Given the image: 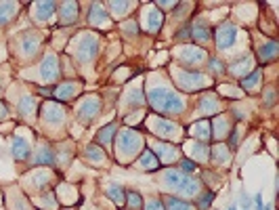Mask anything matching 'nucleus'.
Instances as JSON below:
<instances>
[{"mask_svg": "<svg viewBox=\"0 0 279 210\" xmlns=\"http://www.w3.org/2000/svg\"><path fill=\"white\" fill-rule=\"evenodd\" d=\"M147 101H149L151 107L162 116H179L185 111V99L168 86L149 88Z\"/></svg>", "mask_w": 279, "mask_h": 210, "instance_id": "nucleus-1", "label": "nucleus"}, {"mask_svg": "<svg viewBox=\"0 0 279 210\" xmlns=\"http://www.w3.org/2000/svg\"><path fill=\"white\" fill-rule=\"evenodd\" d=\"M164 183L168 187H172L174 191L183 193V196H195L200 191V181H195L193 177H189L183 170H176V168L164 170Z\"/></svg>", "mask_w": 279, "mask_h": 210, "instance_id": "nucleus-2", "label": "nucleus"}, {"mask_svg": "<svg viewBox=\"0 0 279 210\" xmlns=\"http://www.w3.org/2000/svg\"><path fill=\"white\" fill-rule=\"evenodd\" d=\"M99 51V42L93 34H80L78 40H76V49H73V55H76L78 61H93L94 55Z\"/></svg>", "mask_w": 279, "mask_h": 210, "instance_id": "nucleus-3", "label": "nucleus"}, {"mask_svg": "<svg viewBox=\"0 0 279 210\" xmlns=\"http://www.w3.org/2000/svg\"><path fill=\"white\" fill-rule=\"evenodd\" d=\"M141 147V137L139 132H135L132 129L122 131L120 132V141H117V154H120L122 160H128L130 156H135Z\"/></svg>", "mask_w": 279, "mask_h": 210, "instance_id": "nucleus-4", "label": "nucleus"}, {"mask_svg": "<svg viewBox=\"0 0 279 210\" xmlns=\"http://www.w3.org/2000/svg\"><path fill=\"white\" fill-rule=\"evenodd\" d=\"M174 78L179 82V86L187 88V91H200V88L208 86V78L195 72H183V70H174Z\"/></svg>", "mask_w": 279, "mask_h": 210, "instance_id": "nucleus-5", "label": "nucleus"}, {"mask_svg": "<svg viewBox=\"0 0 279 210\" xmlns=\"http://www.w3.org/2000/svg\"><path fill=\"white\" fill-rule=\"evenodd\" d=\"M237 26H233V24H223V26H218V29L214 32V40H216V47L220 51H225V49H231L233 44H235V38H237Z\"/></svg>", "mask_w": 279, "mask_h": 210, "instance_id": "nucleus-6", "label": "nucleus"}, {"mask_svg": "<svg viewBox=\"0 0 279 210\" xmlns=\"http://www.w3.org/2000/svg\"><path fill=\"white\" fill-rule=\"evenodd\" d=\"M80 91H82V82L70 80V82H61L59 86H55L50 97H55L57 101H70V99H73V97H78Z\"/></svg>", "mask_w": 279, "mask_h": 210, "instance_id": "nucleus-7", "label": "nucleus"}, {"mask_svg": "<svg viewBox=\"0 0 279 210\" xmlns=\"http://www.w3.org/2000/svg\"><path fill=\"white\" fill-rule=\"evenodd\" d=\"M99 111H101V101L97 99V97H88V99H84L78 105L76 114L82 122H93V120L99 116Z\"/></svg>", "mask_w": 279, "mask_h": 210, "instance_id": "nucleus-8", "label": "nucleus"}, {"mask_svg": "<svg viewBox=\"0 0 279 210\" xmlns=\"http://www.w3.org/2000/svg\"><path fill=\"white\" fill-rule=\"evenodd\" d=\"M63 118H65V109L61 107V105H57V103H46L42 107V122H46V124H61L63 122Z\"/></svg>", "mask_w": 279, "mask_h": 210, "instance_id": "nucleus-9", "label": "nucleus"}, {"mask_svg": "<svg viewBox=\"0 0 279 210\" xmlns=\"http://www.w3.org/2000/svg\"><path fill=\"white\" fill-rule=\"evenodd\" d=\"M40 76L44 82H55L59 78V63L55 55H46L40 65Z\"/></svg>", "mask_w": 279, "mask_h": 210, "instance_id": "nucleus-10", "label": "nucleus"}, {"mask_svg": "<svg viewBox=\"0 0 279 210\" xmlns=\"http://www.w3.org/2000/svg\"><path fill=\"white\" fill-rule=\"evenodd\" d=\"M191 38L195 42H208L212 38V29H210V24L204 19H195L191 24Z\"/></svg>", "mask_w": 279, "mask_h": 210, "instance_id": "nucleus-11", "label": "nucleus"}, {"mask_svg": "<svg viewBox=\"0 0 279 210\" xmlns=\"http://www.w3.org/2000/svg\"><path fill=\"white\" fill-rule=\"evenodd\" d=\"M151 131L153 132H158V134H162V137H179V126L176 124H172V122H168V120H162V118H158V120H153V124H151Z\"/></svg>", "mask_w": 279, "mask_h": 210, "instance_id": "nucleus-12", "label": "nucleus"}, {"mask_svg": "<svg viewBox=\"0 0 279 210\" xmlns=\"http://www.w3.org/2000/svg\"><path fill=\"white\" fill-rule=\"evenodd\" d=\"M78 11L80 6L76 2H63L61 4V13H59V21H61V26H71L78 21Z\"/></svg>", "mask_w": 279, "mask_h": 210, "instance_id": "nucleus-13", "label": "nucleus"}, {"mask_svg": "<svg viewBox=\"0 0 279 210\" xmlns=\"http://www.w3.org/2000/svg\"><path fill=\"white\" fill-rule=\"evenodd\" d=\"M206 59V51L204 49H195V47H185L181 55V61L185 65H200Z\"/></svg>", "mask_w": 279, "mask_h": 210, "instance_id": "nucleus-14", "label": "nucleus"}, {"mask_svg": "<svg viewBox=\"0 0 279 210\" xmlns=\"http://www.w3.org/2000/svg\"><path fill=\"white\" fill-rule=\"evenodd\" d=\"M256 51H258L260 63H271V61H275V57H277V52H279V47H277L275 40H269V42L260 44Z\"/></svg>", "mask_w": 279, "mask_h": 210, "instance_id": "nucleus-15", "label": "nucleus"}, {"mask_svg": "<svg viewBox=\"0 0 279 210\" xmlns=\"http://www.w3.org/2000/svg\"><path fill=\"white\" fill-rule=\"evenodd\" d=\"M137 166L141 168V170L151 172V170H158L160 168V160L156 158V154H153L151 149H145V152L141 154V158L137 160Z\"/></svg>", "mask_w": 279, "mask_h": 210, "instance_id": "nucleus-16", "label": "nucleus"}, {"mask_svg": "<svg viewBox=\"0 0 279 210\" xmlns=\"http://www.w3.org/2000/svg\"><path fill=\"white\" fill-rule=\"evenodd\" d=\"M11 152L15 156V160H27L29 158V145L23 137H13L11 143Z\"/></svg>", "mask_w": 279, "mask_h": 210, "instance_id": "nucleus-17", "label": "nucleus"}, {"mask_svg": "<svg viewBox=\"0 0 279 210\" xmlns=\"http://www.w3.org/2000/svg\"><path fill=\"white\" fill-rule=\"evenodd\" d=\"M53 162H55L53 149H50L48 145L38 147V152H36V158H34V164H38V166H53Z\"/></svg>", "mask_w": 279, "mask_h": 210, "instance_id": "nucleus-18", "label": "nucleus"}, {"mask_svg": "<svg viewBox=\"0 0 279 210\" xmlns=\"http://www.w3.org/2000/svg\"><path fill=\"white\" fill-rule=\"evenodd\" d=\"M109 13L103 11V4H93L91 9V17H88V21H91V26H103V24H109Z\"/></svg>", "mask_w": 279, "mask_h": 210, "instance_id": "nucleus-19", "label": "nucleus"}, {"mask_svg": "<svg viewBox=\"0 0 279 210\" xmlns=\"http://www.w3.org/2000/svg\"><path fill=\"white\" fill-rule=\"evenodd\" d=\"M191 134L197 139H204V141H208L212 137V126L208 120H200V122H195L193 126H191Z\"/></svg>", "mask_w": 279, "mask_h": 210, "instance_id": "nucleus-20", "label": "nucleus"}, {"mask_svg": "<svg viewBox=\"0 0 279 210\" xmlns=\"http://www.w3.org/2000/svg\"><path fill=\"white\" fill-rule=\"evenodd\" d=\"M156 147V152L160 154V158H162V162H172V160H176L179 158V149L176 147H172V145H166V143H156L153 145Z\"/></svg>", "mask_w": 279, "mask_h": 210, "instance_id": "nucleus-21", "label": "nucleus"}, {"mask_svg": "<svg viewBox=\"0 0 279 210\" xmlns=\"http://www.w3.org/2000/svg\"><path fill=\"white\" fill-rule=\"evenodd\" d=\"M55 2H36V19L38 21H48L55 13Z\"/></svg>", "mask_w": 279, "mask_h": 210, "instance_id": "nucleus-22", "label": "nucleus"}, {"mask_svg": "<svg viewBox=\"0 0 279 210\" xmlns=\"http://www.w3.org/2000/svg\"><path fill=\"white\" fill-rule=\"evenodd\" d=\"M17 15V4L15 2H0V26H6Z\"/></svg>", "mask_w": 279, "mask_h": 210, "instance_id": "nucleus-23", "label": "nucleus"}, {"mask_svg": "<svg viewBox=\"0 0 279 210\" xmlns=\"http://www.w3.org/2000/svg\"><path fill=\"white\" fill-rule=\"evenodd\" d=\"M220 103L214 95H204L202 97V105H200V114H212V111H218Z\"/></svg>", "mask_w": 279, "mask_h": 210, "instance_id": "nucleus-24", "label": "nucleus"}, {"mask_svg": "<svg viewBox=\"0 0 279 210\" xmlns=\"http://www.w3.org/2000/svg\"><path fill=\"white\" fill-rule=\"evenodd\" d=\"M164 208L166 210H193V206L189 204L185 200H179L174 196H166L164 198Z\"/></svg>", "mask_w": 279, "mask_h": 210, "instance_id": "nucleus-25", "label": "nucleus"}, {"mask_svg": "<svg viewBox=\"0 0 279 210\" xmlns=\"http://www.w3.org/2000/svg\"><path fill=\"white\" fill-rule=\"evenodd\" d=\"M34 111H36V99L32 95H25L23 99H21V103H19V116L27 118V116H32Z\"/></svg>", "mask_w": 279, "mask_h": 210, "instance_id": "nucleus-26", "label": "nucleus"}, {"mask_svg": "<svg viewBox=\"0 0 279 210\" xmlns=\"http://www.w3.org/2000/svg\"><path fill=\"white\" fill-rule=\"evenodd\" d=\"M260 76H262V72H260V70L252 72V74H250V76H246L244 80H241V88H244L246 93H252L254 88L260 84Z\"/></svg>", "mask_w": 279, "mask_h": 210, "instance_id": "nucleus-27", "label": "nucleus"}, {"mask_svg": "<svg viewBox=\"0 0 279 210\" xmlns=\"http://www.w3.org/2000/svg\"><path fill=\"white\" fill-rule=\"evenodd\" d=\"M116 131H117L116 124L105 126V129H101V131L97 132V141H99V143H103V145H112V141H114V137H116Z\"/></svg>", "mask_w": 279, "mask_h": 210, "instance_id": "nucleus-28", "label": "nucleus"}, {"mask_svg": "<svg viewBox=\"0 0 279 210\" xmlns=\"http://www.w3.org/2000/svg\"><path fill=\"white\" fill-rule=\"evenodd\" d=\"M86 160L88 162H97L99 166H103V162H105V154H103V149L99 145H88L86 147Z\"/></svg>", "mask_w": 279, "mask_h": 210, "instance_id": "nucleus-29", "label": "nucleus"}, {"mask_svg": "<svg viewBox=\"0 0 279 210\" xmlns=\"http://www.w3.org/2000/svg\"><path fill=\"white\" fill-rule=\"evenodd\" d=\"M124 202L128 204V208L130 210H139V208H143V196L139 191H135V189H130L126 196H124Z\"/></svg>", "mask_w": 279, "mask_h": 210, "instance_id": "nucleus-30", "label": "nucleus"}, {"mask_svg": "<svg viewBox=\"0 0 279 210\" xmlns=\"http://www.w3.org/2000/svg\"><path fill=\"white\" fill-rule=\"evenodd\" d=\"M212 162H218V164H227V162H229V147H227V145L212 147Z\"/></svg>", "mask_w": 279, "mask_h": 210, "instance_id": "nucleus-31", "label": "nucleus"}, {"mask_svg": "<svg viewBox=\"0 0 279 210\" xmlns=\"http://www.w3.org/2000/svg\"><path fill=\"white\" fill-rule=\"evenodd\" d=\"M162 21H164V17H162V13L158 11H151L149 15H147V29L153 34V32H158V29L162 27Z\"/></svg>", "mask_w": 279, "mask_h": 210, "instance_id": "nucleus-32", "label": "nucleus"}, {"mask_svg": "<svg viewBox=\"0 0 279 210\" xmlns=\"http://www.w3.org/2000/svg\"><path fill=\"white\" fill-rule=\"evenodd\" d=\"M107 196L112 198L116 204H124V196H126V191H124L120 185L112 183V185H107Z\"/></svg>", "mask_w": 279, "mask_h": 210, "instance_id": "nucleus-33", "label": "nucleus"}, {"mask_svg": "<svg viewBox=\"0 0 279 210\" xmlns=\"http://www.w3.org/2000/svg\"><path fill=\"white\" fill-rule=\"evenodd\" d=\"M179 170H183L185 175H187V172H195L197 164L191 160V158H181V160H179Z\"/></svg>", "mask_w": 279, "mask_h": 210, "instance_id": "nucleus-34", "label": "nucleus"}, {"mask_svg": "<svg viewBox=\"0 0 279 210\" xmlns=\"http://www.w3.org/2000/svg\"><path fill=\"white\" fill-rule=\"evenodd\" d=\"M212 200H214V193L212 191H204L200 198H197V208L200 210H206L210 204H212Z\"/></svg>", "mask_w": 279, "mask_h": 210, "instance_id": "nucleus-35", "label": "nucleus"}, {"mask_svg": "<svg viewBox=\"0 0 279 210\" xmlns=\"http://www.w3.org/2000/svg\"><path fill=\"white\" fill-rule=\"evenodd\" d=\"M143 206H145V210H166V208H164V202H162L160 198H151V200H147Z\"/></svg>", "mask_w": 279, "mask_h": 210, "instance_id": "nucleus-36", "label": "nucleus"}, {"mask_svg": "<svg viewBox=\"0 0 279 210\" xmlns=\"http://www.w3.org/2000/svg\"><path fill=\"white\" fill-rule=\"evenodd\" d=\"M132 6H135V4H128V2H112V4H109V9H112V11H120V13H117V15H126V11H130L132 9Z\"/></svg>", "mask_w": 279, "mask_h": 210, "instance_id": "nucleus-37", "label": "nucleus"}, {"mask_svg": "<svg viewBox=\"0 0 279 210\" xmlns=\"http://www.w3.org/2000/svg\"><path fill=\"white\" fill-rule=\"evenodd\" d=\"M210 70L214 72V74H223V72H227V65H223V61H218V59H212V61H210Z\"/></svg>", "mask_w": 279, "mask_h": 210, "instance_id": "nucleus-38", "label": "nucleus"}, {"mask_svg": "<svg viewBox=\"0 0 279 210\" xmlns=\"http://www.w3.org/2000/svg\"><path fill=\"white\" fill-rule=\"evenodd\" d=\"M239 202H241V206H244V210H248L250 206H252V198H248L246 193H241V198H239Z\"/></svg>", "mask_w": 279, "mask_h": 210, "instance_id": "nucleus-39", "label": "nucleus"}, {"mask_svg": "<svg viewBox=\"0 0 279 210\" xmlns=\"http://www.w3.org/2000/svg\"><path fill=\"white\" fill-rule=\"evenodd\" d=\"M6 114H9V107H6V105L0 101V122H2V120L6 118Z\"/></svg>", "mask_w": 279, "mask_h": 210, "instance_id": "nucleus-40", "label": "nucleus"}, {"mask_svg": "<svg viewBox=\"0 0 279 210\" xmlns=\"http://www.w3.org/2000/svg\"><path fill=\"white\" fill-rule=\"evenodd\" d=\"M237 139H239V131H233V134H231V141H229V145H231V147H235V145H237Z\"/></svg>", "mask_w": 279, "mask_h": 210, "instance_id": "nucleus-41", "label": "nucleus"}, {"mask_svg": "<svg viewBox=\"0 0 279 210\" xmlns=\"http://www.w3.org/2000/svg\"><path fill=\"white\" fill-rule=\"evenodd\" d=\"M216 124H218V129H225V124H223V120H216ZM214 134H216V137H223V131H216Z\"/></svg>", "mask_w": 279, "mask_h": 210, "instance_id": "nucleus-42", "label": "nucleus"}, {"mask_svg": "<svg viewBox=\"0 0 279 210\" xmlns=\"http://www.w3.org/2000/svg\"><path fill=\"white\" fill-rule=\"evenodd\" d=\"M229 210H237V206H235V204H233V206H229Z\"/></svg>", "mask_w": 279, "mask_h": 210, "instance_id": "nucleus-43", "label": "nucleus"}, {"mask_svg": "<svg viewBox=\"0 0 279 210\" xmlns=\"http://www.w3.org/2000/svg\"><path fill=\"white\" fill-rule=\"evenodd\" d=\"M262 210H271V204H267V206H264V208H262Z\"/></svg>", "mask_w": 279, "mask_h": 210, "instance_id": "nucleus-44", "label": "nucleus"}]
</instances>
